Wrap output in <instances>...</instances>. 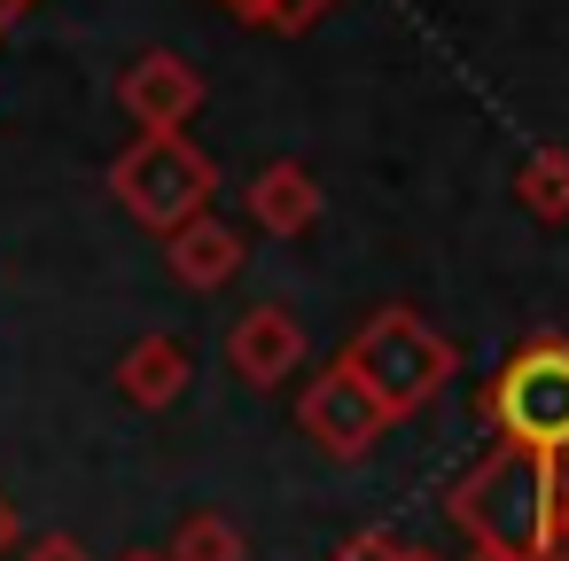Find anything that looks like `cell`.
I'll return each instance as SVG.
<instances>
[{
  "label": "cell",
  "mask_w": 569,
  "mask_h": 561,
  "mask_svg": "<svg viewBox=\"0 0 569 561\" xmlns=\"http://www.w3.org/2000/svg\"><path fill=\"white\" fill-rule=\"evenodd\" d=\"M561 468L522 452V444H491L445 499V514L468 530V545H507V553H530L538 545V522H546V499H553Z\"/></svg>",
  "instance_id": "obj_1"
},
{
  "label": "cell",
  "mask_w": 569,
  "mask_h": 561,
  "mask_svg": "<svg viewBox=\"0 0 569 561\" xmlns=\"http://www.w3.org/2000/svg\"><path fill=\"white\" fill-rule=\"evenodd\" d=\"M343 367H351V374L367 382V398L398 421V413H421V405L452 382V343H445L413 304H382V312L351 335Z\"/></svg>",
  "instance_id": "obj_2"
},
{
  "label": "cell",
  "mask_w": 569,
  "mask_h": 561,
  "mask_svg": "<svg viewBox=\"0 0 569 561\" xmlns=\"http://www.w3.org/2000/svg\"><path fill=\"white\" fill-rule=\"evenodd\" d=\"M211 188H219V164L188 133H141L110 164V196L149 234H180L188 219H211Z\"/></svg>",
  "instance_id": "obj_3"
},
{
  "label": "cell",
  "mask_w": 569,
  "mask_h": 561,
  "mask_svg": "<svg viewBox=\"0 0 569 561\" xmlns=\"http://www.w3.org/2000/svg\"><path fill=\"white\" fill-rule=\"evenodd\" d=\"M483 421L499 429V444H522V452H538V460H561V452H569V343H561V335L522 343V351L491 374Z\"/></svg>",
  "instance_id": "obj_4"
},
{
  "label": "cell",
  "mask_w": 569,
  "mask_h": 561,
  "mask_svg": "<svg viewBox=\"0 0 569 561\" xmlns=\"http://www.w3.org/2000/svg\"><path fill=\"white\" fill-rule=\"evenodd\" d=\"M297 421H305V437H312L328 460H367V452L390 437V413L367 398V382H359L343 359H336L328 374H312V382H305Z\"/></svg>",
  "instance_id": "obj_5"
},
{
  "label": "cell",
  "mask_w": 569,
  "mask_h": 561,
  "mask_svg": "<svg viewBox=\"0 0 569 561\" xmlns=\"http://www.w3.org/2000/svg\"><path fill=\"white\" fill-rule=\"evenodd\" d=\"M118 102H126V118H133L141 133H180V126L203 110V79H196V63H188V56L149 48V56H133V63H126Z\"/></svg>",
  "instance_id": "obj_6"
},
{
  "label": "cell",
  "mask_w": 569,
  "mask_h": 561,
  "mask_svg": "<svg viewBox=\"0 0 569 561\" xmlns=\"http://www.w3.org/2000/svg\"><path fill=\"white\" fill-rule=\"evenodd\" d=\"M227 367L250 382V390H273L281 374L305 367V320L289 304H250L227 335Z\"/></svg>",
  "instance_id": "obj_7"
},
{
  "label": "cell",
  "mask_w": 569,
  "mask_h": 561,
  "mask_svg": "<svg viewBox=\"0 0 569 561\" xmlns=\"http://www.w3.org/2000/svg\"><path fill=\"white\" fill-rule=\"evenodd\" d=\"M164 258H172V273H180L188 289L211 297V289H227V281L242 273L250 250H242V234H234L227 219H188L180 234H164Z\"/></svg>",
  "instance_id": "obj_8"
},
{
  "label": "cell",
  "mask_w": 569,
  "mask_h": 561,
  "mask_svg": "<svg viewBox=\"0 0 569 561\" xmlns=\"http://www.w3.org/2000/svg\"><path fill=\"white\" fill-rule=\"evenodd\" d=\"M188 374H196V359H188V343H180V335H141V343L118 359V390H126L141 413H164V405H180Z\"/></svg>",
  "instance_id": "obj_9"
},
{
  "label": "cell",
  "mask_w": 569,
  "mask_h": 561,
  "mask_svg": "<svg viewBox=\"0 0 569 561\" xmlns=\"http://www.w3.org/2000/svg\"><path fill=\"white\" fill-rule=\"evenodd\" d=\"M242 203H250V219H258L266 234H305V227L320 219V188H312L305 164H266V172L242 188Z\"/></svg>",
  "instance_id": "obj_10"
},
{
  "label": "cell",
  "mask_w": 569,
  "mask_h": 561,
  "mask_svg": "<svg viewBox=\"0 0 569 561\" xmlns=\"http://www.w3.org/2000/svg\"><path fill=\"white\" fill-rule=\"evenodd\" d=\"M515 203L546 227H569V149H530L515 164Z\"/></svg>",
  "instance_id": "obj_11"
},
{
  "label": "cell",
  "mask_w": 569,
  "mask_h": 561,
  "mask_svg": "<svg viewBox=\"0 0 569 561\" xmlns=\"http://www.w3.org/2000/svg\"><path fill=\"white\" fill-rule=\"evenodd\" d=\"M164 561H250V538L227 522V514H180V530H172V545H164Z\"/></svg>",
  "instance_id": "obj_12"
},
{
  "label": "cell",
  "mask_w": 569,
  "mask_h": 561,
  "mask_svg": "<svg viewBox=\"0 0 569 561\" xmlns=\"http://www.w3.org/2000/svg\"><path fill=\"white\" fill-rule=\"evenodd\" d=\"M530 561H569V475H561V483H553V499H546V522H538Z\"/></svg>",
  "instance_id": "obj_13"
},
{
  "label": "cell",
  "mask_w": 569,
  "mask_h": 561,
  "mask_svg": "<svg viewBox=\"0 0 569 561\" xmlns=\"http://www.w3.org/2000/svg\"><path fill=\"white\" fill-rule=\"evenodd\" d=\"M328 561H429L421 545H398V538H382V530H359V538H343Z\"/></svg>",
  "instance_id": "obj_14"
},
{
  "label": "cell",
  "mask_w": 569,
  "mask_h": 561,
  "mask_svg": "<svg viewBox=\"0 0 569 561\" xmlns=\"http://www.w3.org/2000/svg\"><path fill=\"white\" fill-rule=\"evenodd\" d=\"M328 9H336V0H273L258 24H266V32H305V24H320Z\"/></svg>",
  "instance_id": "obj_15"
},
{
  "label": "cell",
  "mask_w": 569,
  "mask_h": 561,
  "mask_svg": "<svg viewBox=\"0 0 569 561\" xmlns=\"http://www.w3.org/2000/svg\"><path fill=\"white\" fill-rule=\"evenodd\" d=\"M24 561H94V553H87L71 530H48V538H32V545H24Z\"/></svg>",
  "instance_id": "obj_16"
},
{
  "label": "cell",
  "mask_w": 569,
  "mask_h": 561,
  "mask_svg": "<svg viewBox=\"0 0 569 561\" xmlns=\"http://www.w3.org/2000/svg\"><path fill=\"white\" fill-rule=\"evenodd\" d=\"M17 545H24V514H17V499H9V491H0V561H9Z\"/></svg>",
  "instance_id": "obj_17"
},
{
  "label": "cell",
  "mask_w": 569,
  "mask_h": 561,
  "mask_svg": "<svg viewBox=\"0 0 569 561\" xmlns=\"http://www.w3.org/2000/svg\"><path fill=\"white\" fill-rule=\"evenodd\" d=\"M460 561H530V553H507V545H468Z\"/></svg>",
  "instance_id": "obj_18"
},
{
  "label": "cell",
  "mask_w": 569,
  "mask_h": 561,
  "mask_svg": "<svg viewBox=\"0 0 569 561\" xmlns=\"http://www.w3.org/2000/svg\"><path fill=\"white\" fill-rule=\"evenodd\" d=\"M227 9H234V17H242V24H258V17H266V9H273V0H227Z\"/></svg>",
  "instance_id": "obj_19"
},
{
  "label": "cell",
  "mask_w": 569,
  "mask_h": 561,
  "mask_svg": "<svg viewBox=\"0 0 569 561\" xmlns=\"http://www.w3.org/2000/svg\"><path fill=\"white\" fill-rule=\"evenodd\" d=\"M118 561H164V545H126Z\"/></svg>",
  "instance_id": "obj_20"
},
{
  "label": "cell",
  "mask_w": 569,
  "mask_h": 561,
  "mask_svg": "<svg viewBox=\"0 0 569 561\" xmlns=\"http://www.w3.org/2000/svg\"><path fill=\"white\" fill-rule=\"evenodd\" d=\"M0 9H24V0H0Z\"/></svg>",
  "instance_id": "obj_21"
}]
</instances>
